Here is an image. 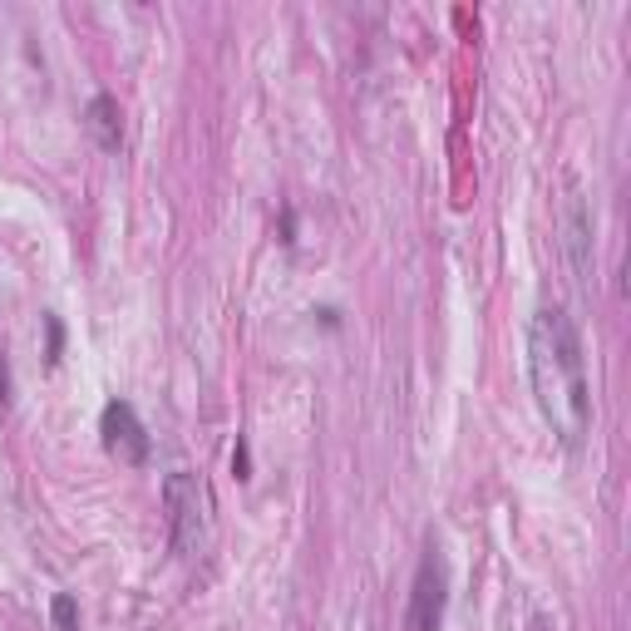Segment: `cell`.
<instances>
[{
  "label": "cell",
  "mask_w": 631,
  "mask_h": 631,
  "mask_svg": "<svg viewBox=\"0 0 631 631\" xmlns=\"http://www.w3.org/2000/svg\"><path fill=\"white\" fill-rule=\"evenodd\" d=\"M0 405H10V361H6V346H0Z\"/></svg>",
  "instance_id": "cell-10"
},
{
  "label": "cell",
  "mask_w": 631,
  "mask_h": 631,
  "mask_svg": "<svg viewBox=\"0 0 631 631\" xmlns=\"http://www.w3.org/2000/svg\"><path fill=\"white\" fill-rule=\"evenodd\" d=\"M444 602H450V578H444V558L440 548H424L420 568H415V588H410V612L405 627L410 631H440L444 627Z\"/></svg>",
  "instance_id": "cell-4"
},
{
  "label": "cell",
  "mask_w": 631,
  "mask_h": 631,
  "mask_svg": "<svg viewBox=\"0 0 631 631\" xmlns=\"http://www.w3.org/2000/svg\"><path fill=\"white\" fill-rule=\"evenodd\" d=\"M164 509H168V543H174L178 558H193L203 548V533H208V493L188 474V469H174L164 479Z\"/></svg>",
  "instance_id": "cell-2"
},
{
  "label": "cell",
  "mask_w": 631,
  "mask_h": 631,
  "mask_svg": "<svg viewBox=\"0 0 631 631\" xmlns=\"http://www.w3.org/2000/svg\"><path fill=\"white\" fill-rule=\"evenodd\" d=\"M558 233H562V257H568V272L582 292H592V277H597V243H592V208L578 188L562 198V213H558Z\"/></svg>",
  "instance_id": "cell-3"
},
{
  "label": "cell",
  "mask_w": 631,
  "mask_h": 631,
  "mask_svg": "<svg viewBox=\"0 0 631 631\" xmlns=\"http://www.w3.org/2000/svg\"><path fill=\"white\" fill-rule=\"evenodd\" d=\"M528 381L553 440L578 454L592 434V381L582 331L562 306H543L528 321Z\"/></svg>",
  "instance_id": "cell-1"
},
{
  "label": "cell",
  "mask_w": 631,
  "mask_h": 631,
  "mask_svg": "<svg viewBox=\"0 0 631 631\" xmlns=\"http://www.w3.org/2000/svg\"><path fill=\"white\" fill-rule=\"evenodd\" d=\"M50 617H55V631H79V602L70 592H55Z\"/></svg>",
  "instance_id": "cell-7"
},
{
  "label": "cell",
  "mask_w": 631,
  "mask_h": 631,
  "mask_svg": "<svg viewBox=\"0 0 631 631\" xmlns=\"http://www.w3.org/2000/svg\"><path fill=\"white\" fill-rule=\"evenodd\" d=\"M247 469H252V454H247V444H237V450H233V474L237 479H252Z\"/></svg>",
  "instance_id": "cell-9"
},
{
  "label": "cell",
  "mask_w": 631,
  "mask_h": 631,
  "mask_svg": "<svg viewBox=\"0 0 631 631\" xmlns=\"http://www.w3.org/2000/svg\"><path fill=\"white\" fill-rule=\"evenodd\" d=\"M99 434H105V450L119 459V464H148V430L139 420V410L129 400H109L105 415H99Z\"/></svg>",
  "instance_id": "cell-5"
},
{
  "label": "cell",
  "mask_w": 631,
  "mask_h": 631,
  "mask_svg": "<svg viewBox=\"0 0 631 631\" xmlns=\"http://www.w3.org/2000/svg\"><path fill=\"white\" fill-rule=\"evenodd\" d=\"M85 129L105 154H119L124 148V114H119V99L114 95H95L85 109Z\"/></svg>",
  "instance_id": "cell-6"
},
{
  "label": "cell",
  "mask_w": 631,
  "mask_h": 631,
  "mask_svg": "<svg viewBox=\"0 0 631 631\" xmlns=\"http://www.w3.org/2000/svg\"><path fill=\"white\" fill-rule=\"evenodd\" d=\"M65 355V326H60V316H45V361H60Z\"/></svg>",
  "instance_id": "cell-8"
}]
</instances>
